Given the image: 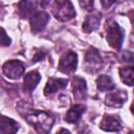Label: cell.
<instances>
[{
	"instance_id": "6da1fadb",
	"label": "cell",
	"mask_w": 134,
	"mask_h": 134,
	"mask_svg": "<svg viewBox=\"0 0 134 134\" xmlns=\"http://www.w3.org/2000/svg\"><path fill=\"white\" fill-rule=\"evenodd\" d=\"M26 119L40 134H48L53 125V118L42 111H32L26 116Z\"/></svg>"
},
{
	"instance_id": "7a4b0ae2",
	"label": "cell",
	"mask_w": 134,
	"mask_h": 134,
	"mask_svg": "<svg viewBox=\"0 0 134 134\" xmlns=\"http://www.w3.org/2000/svg\"><path fill=\"white\" fill-rule=\"evenodd\" d=\"M53 16L60 21H68L75 16V12L71 2L69 1H55L52 7Z\"/></svg>"
},
{
	"instance_id": "3957f363",
	"label": "cell",
	"mask_w": 134,
	"mask_h": 134,
	"mask_svg": "<svg viewBox=\"0 0 134 134\" xmlns=\"http://www.w3.org/2000/svg\"><path fill=\"white\" fill-rule=\"evenodd\" d=\"M106 30L108 44L115 49H119L122 44V31L118 24L114 21H109L107 23Z\"/></svg>"
},
{
	"instance_id": "277c9868",
	"label": "cell",
	"mask_w": 134,
	"mask_h": 134,
	"mask_svg": "<svg viewBox=\"0 0 134 134\" xmlns=\"http://www.w3.org/2000/svg\"><path fill=\"white\" fill-rule=\"evenodd\" d=\"M25 67L23 65V63H21L20 61L17 60H12V61H7L4 65H3V72L4 74L13 80H17L19 77H21V75L24 73Z\"/></svg>"
},
{
	"instance_id": "5b68a950",
	"label": "cell",
	"mask_w": 134,
	"mask_h": 134,
	"mask_svg": "<svg viewBox=\"0 0 134 134\" xmlns=\"http://www.w3.org/2000/svg\"><path fill=\"white\" fill-rule=\"evenodd\" d=\"M76 54L73 51H67L65 52L59 62V70L64 73H70L73 72L76 69Z\"/></svg>"
},
{
	"instance_id": "8992f818",
	"label": "cell",
	"mask_w": 134,
	"mask_h": 134,
	"mask_svg": "<svg viewBox=\"0 0 134 134\" xmlns=\"http://www.w3.org/2000/svg\"><path fill=\"white\" fill-rule=\"evenodd\" d=\"M85 62L87 65V70L90 72H95L100 68L102 65V58L98 51L94 48H90L85 55Z\"/></svg>"
},
{
	"instance_id": "52a82bcc",
	"label": "cell",
	"mask_w": 134,
	"mask_h": 134,
	"mask_svg": "<svg viewBox=\"0 0 134 134\" xmlns=\"http://www.w3.org/2000/svg\"><path fill=\"white\" fill-rule=\"evenodd\" d=\"M100 129L108 132H117L121 129V120L118 116L106 115L99 124Z\"/></svg>"
},
{
	"instance_id": "ba28073f",
	"label": "cell",
	"mask_w": 134,
	"mask_h": 134,
	"mask_svg": "<svg viewBox=\"0 0 134 134\" xmlns=\"http://www.w3.org/2000/svg\"><path fill=\"white\" fill-rule=\"evenodd\" d=\"M48 20H49V17L44 12H39V13L35 14L34 16H31V19H30L31 30L34 32H39V31L43 30L44 27L46 26Z\"/></svg>"
},
{
	"instance_id": "9c48e42d",
	"label": "cell",
	"mask_w": 134,
	"mask_h": 134,
	"mask_svg": "<svg viewBox=\"0 0 134 134\" xmlns=\"http://www.w3.org/2000/svg\"><path fill=\"white\" fill-rule=\"evenodd\" d=\"M127 93L125 91H117L110 93L105 98V104L112 108H117L124 105V103L127 100Z\"/></svg>"
},
{
	"instance_id": "30bf717a",
	"label": "cell",
	"mask_w": 134,
	"mask_h": 134,
	"mask_svg": "<svg viewBox=\"0 0 134 134\" xmlns=\"http://www.w3.org/2000/svg\"><path fill=\"white\" fill-rule=\"evenodd\" d=\"M18 124L6 116L0 117V133L1 134H15L18 131Z\"/></svg>"
},
{
	"instance_id": "8fae6325",
	"label": "cell",
	"mask_w": 134,
	"mask_h": 134,
	"mask_svg": "<svg viewBox=\"0 0 134 134\" xmlns=\"http://www.w3.org/2000/svg\"><path fill=\"white\" fill-rule=\"evenodd\" d=\"M67 86V80L64 79H50L48 80L45 88H44V94L45 95H49L52 94L54 92H57L58 90H61L63 88H65Z\"/></svg>"
},
{
	"instance_id": "7c38bea8",
	"label": "cell",
	"mask_w": 134,
	"mask_h": 134,
	"mask_svg": "<svg viewBox=\"0 0 134 134\" xmlns=\"http://www.w3.org/2000/svg\"><path fill=\"white\" fill-rule=\"evenodd\" d=\"M40 80H41V75L37 70H32V71H29L28 73H26L25 76H24V88H25V90L28 91V92L32 91L37 87Z\"/></svg>"
},
{
	"instance_id": "4fadbf2b",
	"label": "cell",
	"mask_w": 134,
	"mask_h": 134,
	"mask_svg": "<svg viewBox=\"0 0 134 134\" xmlns=\"http://www.w3.org/2000/svg\"><path fill=\"white\" fill-rule=\"evenodd\" d=\"M100 22V15L99 14H92L86 17L83 23V30L85 32H91L95 30Z\"/></svg>"
},
{
	"instance_id": "5bb4252c",
	"label": "cell",
	"mask_w": 134,
	"mask_h": 134,
	"mask_svg": "<svg viewBox=\"0 0 134 134\" xmlns=\"http://www.w3.org/2000/svg\"><path fill=\"white\" fill-rule=\"evenodd\" d=\"M85 108H86V107H85L84 105H75V106L71 107V108L67 111V114H66V121L71 122V124L76 122V121L81 118L82 114L84 113Z\"/></svg>"
},
{
	"instance_id": "9a60e30c",
	"label": "cell",
	"mask_w": 134,
	"mask_h": 134,
	"mask_svg": "<svg viewBox=\"0 0 134 134\" xmlns=\"http://www.w3.org/2000/svg\"><path fill=\"white\" fill-rule=\"evenodd\" d=\"M72 89L74 93V97L76 98H83L84 94L86 92V82L84 79L75 76L72 81Z\"/></svg>"
},
{
	"instance_id": "2e32d148",
	"label": "cell",
	"mask_w": 134,
	"mask_h": 134,
	"mask_svg": "<svg viewBox=\"0 0 134 134\" xmlns=\"http://www.w3.org/2000/svg\"><path fill=\"white\" fill-rule=\"evenodd\" d=\"M37 3L35 1H22L19 4L20 9V16L22 18H27L32 15V13L36 9Z\"/></svg>"
},
{
	"instance_id": "e0dca14e",
	"label": "cell",
	"mask_w": 134,
	"mask_h": 134,
	"mask_svg": "<svg viewBox=\"0 0 134 134\" xmlns=\"http://www.w3.org/2000/svg\"><path fill=\"white\" fill-rule=\"evenodd\" d=\"M96 85L98 90L100 91H109L112 90L114 88V83L112 81V79L108 75H100L97 80H96Z\"/></svg>"
},
{
	"instance_id": "ac0fdd59",
	"label": "cell",
	"mask_w": 134,
	"mask_h": 134,
	"mask_svg": "<svg viewBox=\"0 0 134 134\" xmlns=\"http://www.w3.org/2000/svg\"><path fill=\"white\" fill-rule=\"evenodd\" d=\"M120 77L124 83L129 86L133 85V67H122L119 70Z\"/></svg>"
},
{
	"instance_id": "d6986e66",
	"label": "cell",
	"mask_w": 134,
	"mask_h": 134,
	"mask_svg": "<svg viewBox=\"0 0 134 134\" xmlns=\"http://www.w3.org/2000/svg\"><path fill=\"white\" fill-rule=\"evenodd\" d=\"M10 43V39L6 36V32L0 28V45L2 46H6V45H9Z\"/></svg>"
},
{
	"instance_id": "ffe728a7",
	"label": "cell",
	"mask_w": 134,
	"mask_h": 134,
	"mask_svg": "<svg viewBox=\"0 0 134 134\" xmlns=\"http://www.w3.org/2000/svg\"><path fill=\"white\" fill-rule=\"evenodd\" d=\"M44 57H45V52H44V51H38V52L36 53V55L34 57L32 62H34V63H36V62H38V61L42 60Z\"/></svg>"
},
{
	"instance_id": "44dd1931",
	"label": "cell",
	"mask_w": 134,
	"mask_h": 134,
	"mask_svg": "<svg viewBox=\"0 0 134 134\" xmlns=\"http://www.w3.org/2000/svg\"><path fill=\"white\" fill-rule=\"evenodd\" d=\"M80 4L84 6L87 10H91L93 6V1H84V2H80Z\"/></svg>"
},
{
	"instance_id": "7402d4cb",
	"label": "cell",
	"mask_w": 134,
	"mask_h": 134,
	"mask_svg": "<svg viewBox=\"0 0 134 134\" xmlns=\"http://www.w3.org/2000/svg\"><path fill=\"white\" fill-rule=\"evenodd\" d=\"M57 134H70V132L68 130H66V129H61Z\"/></svg>"
},
{
	"instance_id": "603a6c76",
	"label": "cell",
	"mask_w": 134,
	"mask_h": 134,
	"mask_svg": "<svg viewBox=\"0 0 134 134\" xmlns=\"http://www.w3.org/2000/svg\"><path fill=\"white\" fill-rule=\"evenodd\" d=\"M129 134H133V132H130V133H129Z\"/></svg>"
},
{
	"instance_id": "cb8c5ba5",
	"label": "cell",
	"mask_w": 134,
	"mask_h": 134,
	"mask_svg": "<svg viewBox=\"0 0 134 134\" xmlns=\"http://www.w3.org/2000/svg\"><path fill=\"white\" fill-rule=\"evenodd\" d=\"M80 134H85V133H80Z\"/></svg>"
}]
</instances>
